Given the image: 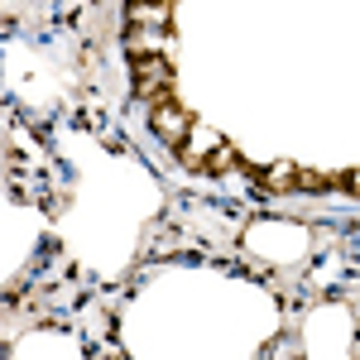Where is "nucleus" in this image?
Listing matches in <instances>:
<instances>
[{
  "label": "nucleus",
  "instance_id": "f257e3e1",
  "mask_svg": "<svg viewBox=\"0 0 360 360\" xmlns=\"http://www.w3.org/2000/svg\"><path fill=\"white\" fill-rule=\"evenodd\" d=\"M154 130L164 139H183V130H188V115L178 111V106H159L154 111Z\"/></svg>",
  "mask_w": 360,
  "mask_h": 360
}]
</instances>
